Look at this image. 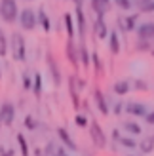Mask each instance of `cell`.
<instances>
[{
	"mask_svg": "<svg viewBox=\"0 0 154 156\" xmlns=\"http://www.w3.org/2000/svg\"><path fill=\"white\" fill-rule=\"evenodd\" d=\"M0 17L6 23L19 21V10H17L15 0H2V2H0Z\"/></svg>",
	"mask_w": 154,
	"mask_h": 156,
	"instance_id": "cell-1",
	"label": "cell"
},
{
	"mask_svg": "<svg viewBox=\"0 0 154 156\" xmlns=\"http://www.w3.org/2000/svg\"><path fill=\"white\" fill-rule=\"evenodd\" d=\"M12 55L15 61H25L27 50H25V38L21 36V33L12 34Z\"/></svg>",
	"mask_w": 154,
	"mask_h": 156,
	"instance_id": "cell-2",
	"label": "cell"
},
{
	"mask_svg": "<svg viewBox=\"0 0 154 156\" xmlns=\"http://www.w3.org/2000/svg\"><path fill=\"white\" fill-rule=\"evenodd\" d=\"M88 128H89L91 139H93V145L99 147V149H105V147H107V135H105V131L101 129V126H99L95 120H91Z\"/></svg>",
	"mask_w": 154,
	"mask_h": 156,
	"instance_id": "cell-3",
	"label": "cell"
},
{
	"mask_svg": "<svg viewBox=\"0 0 154 156\" xmlns=\"http://www.w3.org/2000/svg\"><path fill=\"white\" fill-rule=\"evenodd\" d=\"M19 23H21V27L25 30H33V29H36L38 15L30 10V8H25V10L19 13Z\"/></svg>",
	"mask_w": 154,
	"mask_h": 156,
	"instance_id": "cell-4",
	"label": "cell"
},
{
	"mask_svg": "<svg viewBox=\"0 0 154 156\" xmlns=\"http://www.w3.org/2000/svg\"><path fill=\"white\" fill-rule=\"evenodd\" d=\"M0 120H2V124H6V126H12L13 124V120H15V107H13V103H10V101L2 103V107H0Z\"/></svg>",
	"mask_w": 154,
	"mask_h": 156,
	"instance_id": "cell-5",
	"label": "cell"
},
{
	"mask_svg": "<svg viewBox=\"0 0 154 156\" xmlns=\"http://www.w3.org/2000/svg\"><path fill=\"white\" fill-rule=\"evenodd\" d=\"M68 84H71V97H72V105H74V108H78V107H80L78 88H86V82H82L78 76H68Z\"/></svg>",
	"mask_w": 154,
	"mask_h": 156,
	"instance_id": "cell-6",
	"label": "cell"
},
{
	"mask_svg": "<svg viewBox=\"0 0 154 156\" xmlns=\"http://www.w3.org/2000/svg\"><path fill=\"white\" fill-rule=\"evenodd\" d=\"M137 38L139 40H154V21H147V23H141L139 27L135 29Z\"/></svg>",
	"mask_w": 154,
	"mask_h": 156,
	"instance_id": "cell-7",
	"label": "cell"
},
{
	"mask_svg": "<svg viewBox=\"0 0 154 156\" xmlns=\"http://www.w3.org/2000/svg\"><path fill=\"white\" fill-rule=\"evenodd\" d=\"M46 63H48V69H50V74H51V80L55 86H61V71H59V65L57 61L53 59V55L48 51L46 53Z\"/></svg>",
	"mask_w": 154,
	"mask_h": 156,
	"instance_id": "cell-8",
	"label": "cell"
},
{
	"mask_svg": "<svg viewBox=\"0 0 154 156\" xmlns=\"http://www.w3.org/2000/svg\"><path fill=\"white\" fill-rule=\"evenodd\" d=\"M126 112L131 114V116H141V118H145L149 112V107L145 103H137V101H131V103L126 105Z\"/></svg>",
	"mask_w": 154,
	"mask_h": 156,
	"instance_id": "cell-9",
	"label": "cell"
},
{
	"mask_svg": "<svg viewBox=\"0 0 154 156\" xmlns=\"http://www.w3.org/2000/svg\"><path fill=\"white\" fill-rule=\"evenodd\" d=\"M93 101H95V105H97V108H99V112H101L103 116H107V114L110 112V111H109V105H107V99H105L103 91L99 90V88L93 90Z\"/></svg>",
	"mask_w": 154,
	"mask_h": 156,
	"instance_id": "cell-10",
	"label": "cell"
},
{
	"mask_svg": "<svg viewBox=\"0 0 154 156\" xmlns=\"http://www.w3.org/2000/svg\"><path fill=\"white\" fill-rule=\"evenodd\" d=\"M57 135H59L61 141H63V145H65V147H68V151H72V152L78 151V145H76V143L72 141L71 133H68V131H67L65 128H57Z\"/></svg>",
	"mask_w": 154,
	"mask_h": 156,
	"instance_id": "cell-11",
	"label": "cell"
},
{
	"mask_svg": "<svg viewBox=\"0 0 154 156\" xmlns=\"http://www.w3.org/2000/svg\"><path fill=\"white\" fill-rule=\"evenodd\" d=\"M93 33H95L99 38H107V36L110 34V30H109V27H107V23H105V17H97V19H95Z\"/></svg>",
	"mask_w": 154,
	"mask_h": 156,
	"instance_id": "cell-12",
	"label": "cell"
},
{
	"mask_svg": "<svg viewBox=\"0 0 154 156\" xmlns=\"http://www.w3.org/2000/svg\"><path fill=\"white\" fill-rule=\"evenodd\" d=\"M122 129L128 131L129 135H141V133H143V128H141L137 122H133V120H126V122H122Z\"/></svg>",
	"mask_w": 154,
	"mask_h": 156,
	"instance_id": "cell-13",
	"label": "cell"
},
{
	"mask_svg": "<svg viewBox=\"0 0 154 156\" xmlns=\"http://www.w3.org/2000/svg\"><path fill=\"white\" fill-rule=\"evenodd\" d=\"M76 46H74V42H72V38H68V42H67V57L71 59V65L74 67V69H78V57H76Z\"/></svg>",
	"mask_w": 154,
	"mask_h": 156,
	"instance_id": "cell-14",
	"label": "cell"
},
{
	"mask_svg": "<svg viewBox=\"0 0 154 156\" xmlns=\"http://www.w3.org/2000/svg\"><path fill=\"white\" fill-rule=\"evenodd\" d=\"M129 88H131L129 80H118V82H114L112 91L116 93V95H126V93H129Z\"/></svg>",
	"mask_w": 154,
	"mask_h": 156,
	"instance_id": "cell-15",
	"label": "cell"
},
{
	"mask_svg": "<svg viewBox=\"0 0 154 156\" xmlns=\"http://www.w3.org/2000/svg\"><path fill=\"white\" fill-rule=\"evenodd\" d=\"M76 21H78V33L84 38V33H86V15H84L82 6H76Z\"/></svg>",
	"mask_w": 154,
	"mask_h": 156,
	"instance_id": "cell-16",
	"label": "cell"
},
{
	"mask_svg": "<svg viewBox=\"0 0 154 156\" xmlns=\"http://www.w3.org/2000/svg\"><path fill=\"white\" fill-rule=\"evenodd\" d=\"M91 8H93V12L97 13V17H105V13L110 10L103 0H91Z\"/></svg>",
	"mask_w": 154,
	"mask_h": 156,
	"instance_id": "cell-17",
	"label": "cell"
},
{
	"mask_svg": "<svg viewBox=\"0 0 154 156\" xmlns=\"http://www.w3.org/2000/svg\"><path fill=\"white\" fill-rule=\"evenodd\" d=\"M109 44H110V51L116 55L120 53V36H118V30H110L109 34Z\"/></svg>",
	"mask_w": 154,
	"mask_h": 156,
	"instance_id": "cell-18",
	"label": "cell"
},
{
	"mask_svg": "<svg viewBox=\"0 0 154 156\" xmlns=\"http://www.w3.org/2000/svg\"><path fill=\"white\" fill-rule=\"evenodd\" d=\"M137 19H139V13H131V15H128L126 21H124V27L128 33H131V30L137 29Z\"/></svg>",
	"mask_w": 154,
	"mask_h": 156,
	"instance_id": "cell-19",
	"label": "cell"
},
{
	"mask_svg": "<svg viewBox=\"0 0 154 156\" xmlns=\"http://www.w3.org/2000/svg\"><path fill=\"white\" fill-rule=\"evenodd\" d=\"M63 21H65V29H67V34H68V38H74V25H72V15L71 13H65L63 15Z\"/></svg>",
	"mask_w": 154,
	"mask_h": 156,
	"instance_id": "cell-20",
	"label": "cell"
},
{
	"mask_svg": "<svg viewBox=\"0 0 154 156\" xmlns=\"http://www.w3.org/2000/svg\"><path fill=\"white\" fill-rule=\"evenodd\" d=\"M38 23L42 25V29L46 30V33H50V17H48V13L44 12V8L38 10Z\"/></svg>",
	"mask_w": 154,
	"mask_h": 156,
	"instance_id": "cell-21",
	"label": "cell"
},
{
	"mask_svg": "<svg viewBox=\"0 0 154 156\" xmlns=\"http://www.w3.org/2000/svg\"><path fill=\"white\" fill-rule=\"evenodd\" d=\"M78 51H80V59H82V63H84V69H88V67L91 65V53L88 51V48H86V46H82V48H78Z\"/></svg>",
	"mask_w": 154,
	"mask_h": 156,
	"instance_id": "cell-22",
	"label": "cell"
},
{
	"mask_svg": "<svg viewBox=\"0 0 154 156\" xmlns=\"http://www.w3.org/2000/svg\"><path fill=\"white\" fill-rule=\"evenodd\" d=\"M118 143H120L122 147H126V149H135V147H137V141H135L131 135H122Z\"/></svg>",
	"mask_w": 154,
	"mask_h": 156,
	"instance_id": "cell-23",
	"label": "cell"
},
{
	"mask_svg": "<svg viewBox=\"0 0 154 156\" xmlns=\"http://www.w3.org/2000/svg\"><path fill=\"white\" fill-rule=\"evenodd\" d=\"M17 145L21 149V154L23 156H29V145H27V139L23 137V133H17Z\"/></svg>",
	"mask_w": 154,
	"mask_h": 156,
	"instance_id": "cell-24",
	"label": "cell"
},
{
	"mask_svg": "<svg viewBox=\"0 0 154 156\" xmlns=\"http://www.w3.org/2000/svg\"><path fill=\"white\" fill-rule=\"evenodd\" d=\"M33 91H34V95L38 97L42 93V76H40V73H36L34 74V84H33Z\"/></svg>",
	"mask_w": 154,
	"mask_h": 156,
	"instance_id": "cell-25",
	"label": "cell"
},
{
	"mask_svg": "<svg viewBox=\"0 0 154 156\" xmlns=\"http://www.w3.org/2000/svg\"><path fill=\"white\" fill-rule=\"evenodd\" d=\"M152 149H154V137H149V139H145V141L141 143V151L145 154H149Z\"/></svg>",
	"mask_w": 154,
	"mask_h": 156,
	"instance_id": "cell-26",
	"label": "cell"
},
{
	"mask_svg": "<svg viewBox=\"0 0 154 156\" xmlns=\"http://www.w3.org/2000/svg\"><path fill=\"white\" fill-rule=\"evenodd\" d=\"M6 53H8V40L2 33V29H0V57H4Z\"/></svg>",
	"mask_w": 154,
	"mask_h": 156,
	"instance_id": "cell-27",
	"label": "cell"
},
{
	"mask_svg": "<svg viewBox=\"0 0 154 156\" xmlns=\"http://www.w3.org/2000/svg\"><path fill=\"white\" fill-rule=\"evenodd\" d=\"M112 2L116 4V6L120 8V10H126V12L133 8V2H131V0H112Z\"/></svg>",
	"mask_w": 154,
	"mask_h": 156,
	"instance_id": "cell-28",
	"label": "cell"
},
{
	"mask_svg": "<svg viewBox=\"0 0 154 156\" xmlns=\"http://www.w3.org/2000/svg\"><path fill=\"white\" fill-rule=\"evenodd\" d=\"M74 122H76V126H78V128H86V126H89L88 116H84V114H76V116H74Z\"/></svg>",
	"mask_w": 154,
	"mask_h": 156,
	"instance_id": "cell-29",
	"label": "cell"
},
{
	"mask_svg": "<svg viewBox=\"0 0 154 156\" xmlns=\"http://www.w3.org/2000/svg\"><path fill=\"white\" fill-rule=\"evenodd\" d=\"M91 63H93V67H95V73H97V74L103 71V65H101V57H99L97 53H91Z\"/></svg>",
	"mask_w": 154,
	"mask_h": 156,
	"instance_id": "cell-30",
	"label": "cell"
},
{
	"mask_svg": "<svg viewBox=\"0 0 154 156\" xmlns=\"http://www.w3.org/2000/svg\"><path fill=\"white\" fill-rule=\"evenodd\" d=\"M150 50V42L149 40H139L137 38V51H149Z\"/></svg>",
	"mask_w": 154,
	"mask_h": 156,
	"instance_id": "cell-31",
	"label": "cell"
},
{
	"mask_svg": "<svg viewBox=\"0 0 154 156\" xmlns=\"http://www.w3.org/2000/svg\"><path fill=\"white\" fill-rule=\"evenodd\" d=\"M36 126L38 124H36V120L33 118V116H25V128L27 129H36Z\"/></svg>",
	"mask_w": 154,
	"mask_h": 156,
	"instance_id": "cell-32",
	"label": "cell"
},
{
	"mask_svg": "<svg viewBox=\"0 0 154 156\" xmlns=\"http://www.w3.org/2000/svg\"><path fill=\"white\" fill-rule=\"evenodd\" d=\"M139 10L143 13H154V0H152V2H149V4H145V6H139Z\"/></svg>",
	"mask_w": 154,
	"mask_h": 156,
	"instance_id": "cell-33",
	"label": "cell"
},
{
	"mask_svg": "<svg viewBox=\"0 0 154 156\" xmlns=\"http://www.w3.org/2000/svg\"><path fill=\"white\" fill-rule=\"evenodd\" d=\"M145 122L149 124V126H154V111H149L147 116H145Z\"/></svg>",
	"mask_w": 154,
	"mask_h": 156,
	"instance_id": "cell-34",
	"label": "cell"
},
{
	"mask_svg": "<svg viewBox=\"0 0 154 156\" xmlns=\"http://www.w3.org/2000/svg\"><path fill=\"white\" fill-rule=\"evenodd\" d=\"M23 86H25V90H30L33 88V82H30V78L27 74H23Z\"/></svg>",
	"mask_w": 154,
	"mask_h": 156,
	"instance_id": "cell-35",
	"label": "cell"
},
{
	"mask_svg": "<svg viewBox=\"0 0 154 156\" xmlns=\"http://www.w3.org/2000/svg\"><path fill=\"white\" fill-rule=\"evenodd\" d=\"M135 88H137V90H145V91H147V90H149V86H147V82H143V80H135Z\"/></svg>",
	"mask_w": 154,
	"mask_h": 156,
	"instance_id": "cell-36",
	"label": "cell"
},
{
	"mask_svg": "<svg viewBox=\"0 0 154 156\" xmlns=\"http://www.w3.org/2000/svg\"><path fill=\"white\" fill-rule=\"evenodd\" d=\"M57 151V147L53 143H48V147H46V152H48V156H53V152Z\"/></svg>",
	"mask_w": 154,
	"mask_h": 156,
	"instance_id": "cell-37",
	"label": "cell"
},
{
	"mask_svg": "<svg viewBox=\"0 0 154 156\" xmlns=\"http://www.w3.org/2000/svg\"><path fill=\"white\" fill-rule=\"evenodd\" d=\"M112 111H114V114H122V111H126V108H124V105H122V103H116Z\"/></svg>",
	"mask_w": 154,
	"mask_h": 156,
	"instance_id": "cell-38",
	"label": "cell"
},
{
	"mask_svg": "<svg viewBox=\"0 0 154 156\" xmlns=\"http://www.w3.org/2000/svg\"><path fill=\"white\" fill-rule=\"evenodd\" d=\"M0 156H13V151H10V149H4V147H2V149H0Z\"/></svg>",
	"mask_w": 154,
	"mask_h": 156,
	"instance_id": "cell-39",
	"label": "cell"
},
{
	"mask_svg": "<svg viewBox=\"0 0 154 156\" xmlns=\"http://www.w3.org/2000/svg\"><path fill=\"white\" fill-rule=\"evenodd\" d=\"M53 156H68V154H67L65 149H59V147H57V151H55V154H53Z\"/></svg>",
	"mask_w": 154,
	"mask_h": 156,
	"instance_id": "cell-40",
	"label": "cell"
},
{
	"mask_svg": "<svg viewBox=\"0 0 154 156\" xmlns=\"http://www.w3.org/2000/svg\"><path fill=\"white\" fill-rule=\"evenodd\" d=\"M120 137H122V135H120V131H118V129H112V139L120 141Z\"/></svg>",
	"mask_w": 154,
	"mask_h": 156,
	"instance_id": "cell-41",
	"label": "cell"
},
{
	"mask_svg": "<svg viewBox=\"0 0 154 156\" xmlns=\"http://www.w3.org/2000/svg\"><path fill=\"white\" fill-rule=\"evenodd\" d=\"M149 2H152V0H139V6H145V4H149Z\"/></svg>",
	"mask_w": 154,
	"mask_h": 156,
	"instance_id": "cell-42",
	"label": "cell"
},
{
	"mask_svg": "<svg viewBox=\"0 0 154 156\" xmlns=\"http://www.w3.org/2000/svg\"><path fill=\"white\" fill-rule=\"evenodd\" d=\"M72 2H74L76 6H82V2H84V0H72Z\"/></svg>",
	"mask_w": 154,
	"mask_h": 156,
	"instance_id": "cell-43",
	"label": "cell"
},
{
	"mask_svg": "<svg viewBox=\"0 0 154 156\" xmlns=\"http://www.w3.org/2000/svg\"><path fill=\"white\" fill-rule=\"evenodd\" d=\"M0 78H2V73H0Z\"/></svg>",
	"mask_w": 154,
	"mask_h": 156,
	"instance_id": "cell-44",
	"label": "cell"
},
{
	"mask_svg": "<svg viewBox=\"0 0 154 156\" xmlns=\"http://www.w3.org/2000/svg\"><path fill=\"white\" fill-rule=\"evenodd\" d=\"M128 156H133V154H128Z\"/></svg>",
	"mask_w": 154,
	"mask_h": 156,
	"instance_id": "cell-45",
	"label": "cell"
},
{
	"mask_svg": "<svg viewBox=\"0 0 154 156\" xmlns=\"http://www.w3.org/2000/svg\"><path fill=\"white\" fill-rule=\"evenodd\" d=\"M0 124H2V120H0Z\"/></svg>",
	"mask_w": 154,
	"mask_h": 156,
	"instance_id": "cell-46",
	"label": "cell"
}]
</instances>
